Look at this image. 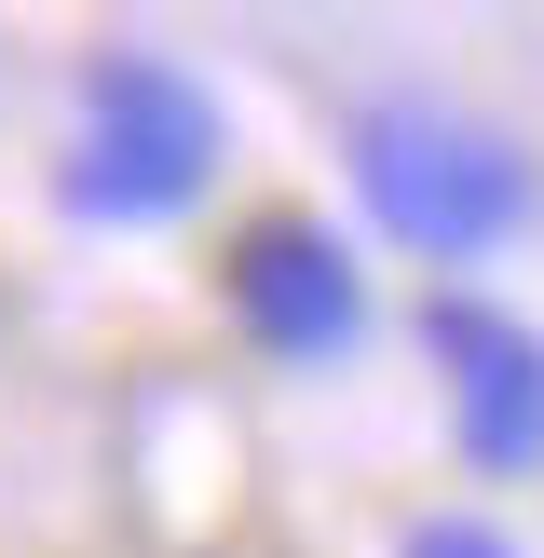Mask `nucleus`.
<instances>
[{
  "label": "nucleus",
  "mask_w": 544,
  "mask_h": 558,
  "mask_svg": "<svg viewBox=\"0 0 544 558\" xmlns=\"http://www.w3.org/2000/svg\"><path fill=\"white\" fill-rule=\"evenodd\" d=\"M354 178H368L381 232L435 245V259H477V245L531 205V163H517L504 136H477V123H435V109H381V123L354 136Z\"/></svg>",
  "instance_id": "obj_1"
},
{
  "label": "nucleus",
  "mask_w": 544,
  "mask_h": 558,
  "mask_svg": "<svg viewBox=\"0 0 544 558\" xmlns=\"http://www.w3.org/2000/svg\"><path fill=\"white\" fill-rule=\"evenodd\" d=\"M205 163H218V109L163 54H109L96 69V136L69 150V205L82 218H163V205L205 191Z\"/></svg>",
  "instance_id": "obj_2"
},
{
  "label": "nucleus",
  "mask_w": 544,
  "mask_h": 558,
  "mask_svg": "<svg viewBox=\"0 0 544 558\" xmlns=\"http://www.w3.org/2000/svg\"><path fill=\"white\" fill-rule=\"evenodd\" d=\"M232 300H245V327H259L272 354H341V341H354V259L313 232V218H272V232H245Z\"/></svg>",
  "instance_id": "obj_3"
},
{
  "label": "nucleus",
  "mask_w": 544,
  "mask_h": 558,
  "mask_svg": "<svg viewBox=\"0 0 544 558\" xmlns=\"http://www.w3.org/2000/svg\"><path fill=\"white\" fill-rule=\"evenodd\" d=\"M435 341H449L462 368V436H477L490 477H531L544 463V341L504 314H435Z\"/></svg>",
  "instance_id": "obj_4"
},
{
  "label": "nucleus",
  "mask_w": 544,
  "mask_h": 558,
  "mask_svg": "<svg viewBox=\"0 0 544 558\" xmlns=\"http://www.w3.org/2000/svg\"><path fill=\"white\" fill-rule=\"evenodd\" d=\"M408 558H517V545L490 532V518H422V532H408Z\"/></svg>",
  "instance_id": "obj_5"
}]
</instances>
